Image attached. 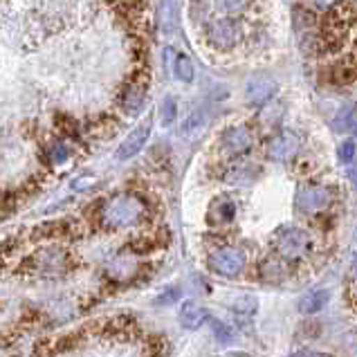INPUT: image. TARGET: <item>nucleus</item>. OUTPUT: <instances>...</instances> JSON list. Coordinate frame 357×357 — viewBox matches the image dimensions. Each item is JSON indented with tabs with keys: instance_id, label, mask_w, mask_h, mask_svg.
Wrapping results in <instances>:
<instances>
[{
	"instance_id": "1",
	"label": "nucleus",
	"mask_w": 357,
	"mask_h": 357,
	"mask_svg": "<svg viewBox=\"0 0 357 357\" xmlns=\"http://www.w3.org/2000/svg\"><path fill=\"white\" fill-rule=\"evenodd\" d=\"M146 202L135 193H115L101 205L99 218L108 229H128L139 225L146 216Z\"/></svg>"
},
{
	"instance_id": "2",
	"label": "nucleus",
	"mask_w": 357,
	"mask_h": 357,
	"mask_svg": "<svg viewBox=\"0 0 357 357\" xmlns=\"http://www.w3.org/2000/svg\"><path fill=\"white\" fill-rule=\"evenodd\" d=\"M274 252L277 257H281L283 261H301L310 254L312 250V236L310 231H305L303 227H294L288 225L277 231V236L272 241Z\"/></svg>"
},
{
	"instance_id": "3",
	"label": "nucleus",
	"mask_w": 357,
	"mask_h": 357,
	"mask_svg": "<svg viewBox=\"0 0 357 357\" xmlns=\"http://www.w3.org/2000/svg\"><path fill=\"white\" fill-rule=\"evenodd\" d=\"M335 200V191L326 185H303L294 193V209H297L301 216H319L326 209L333 205Z\"/></svg>"
},
{
	"instance_id": "4",
	"label": "nucleus",
	"mask_w": 357,
	"mask_h": 357,
	"mask_svg": "<svg viewBox=\"0 0 357 357\" xmlns=\"http://www.w3.org/2000/svg\"><path fill=\"white\" fill-rule=\"evenodd\" d=\"M245 265H248V254L241 248H234V245H222V248L211 250L207 257V268L222 279L238 277L245 270Z\"/></svg>"
},
{
	"instance_id": "5",
	"label": "nucleus",
	"mask_w": 357,
	"mask_h": 357,
	"mask_svg": "<svg viewBox=\"0 0 357 357\" xmlns=\"http://www.w3.org/2000/svg\"><path fill=\"white\" fill-rule=\"evenodd\" d=\"M301 151V139L297 132L292 130H279L274 132V135L268 139V144H265V155L272 162H292L294 158L299 155Z\"/></svg>"
},
{
	"instance_id": "6",
	"label": "nucleus",
	"mask_w": 357,
	"mask_h": 357,
	"mask_svg": "<svg viewBox=\"0 0 357 357\" xmlns=\"http://www.w3.org/2000/svg\"><path fill=\"white\" fill-rule=\"evenodd\" d=\"M243 36V29L234 18H218L207 25V40L216 50H231Z\"/></svg>"
},
{
	"instance_id": "7",
	"label": "nucleus",
	"mask_w": 357,
	"mask_h": 357,
	"mask_svg": "<svg viewBox=\"0 0 357 357\" xmlns=\"http://www.w3.org/2000/svg\"><path fill=\"white\" fill-rule=\"evenodd\" d=\"M254 149V135L248 126H231L220 135V151L225 158H243Z\"/></svg>"
},
{
	"instance_id": "8",
	"label": "nucleus",
	"mask_w": 357,
	"mask_h": 357,
	"mask_svg": "<svg viewBox=\"0 0 357 357\" xmlns=\"http://www.w3.org/2000/svg\"><path fill=\"white\" fill-rule=\"evenodd\" d=\"M277 90H279V86H277V81H274L272 77L257 75V77L250 79L248 88H245V99H248V104L252 108H263L274 99Z\"/></svg>"
},
{
	"instance_id": "9",
	"label": "nucleus",
	"mask_w": 357,
	"mask_h": 357,
	"mask_svg": "<svg viewBox=\"0 0 357 357\" xmlns=\"http://www.w3.org/2000/svg\"><path fill=\"white\" fill-rule=\"evenodd\" d=\"M151 137V121H144V124H139L137 128H132L130 130V135L121 142L119 149H117V160H130V158H135L137 153L146 146V142Z\"/></svg>"
},
{
	"instance_id": "10",
	"label": "nucleus",
	"mask_w": 357,
	"mask_h": 357,
	"mask_svg": "<svg viewBox=\"0 0 357 357\" xmlns=\"http://www.w3.org/2000/svg\"><path fill=\"white\" fill-rule=\"evenodd\" d=\"M178 319L187 331H196L207 321V310L202 308V305H198L196 301H185L180 305Z\"/></svg>"
},
{
	"instance_id": "11",
	"label": "nucleus",
	"mask_w": 357,
	"mask_h": 357,
	"mask_svg": "<svg viewBox=\"0 0 357 357\" xmlns=\"http://www.w3.org/2000/svg\"><path fill=\"white\" fill-rule=\"evenodd\" d=\"M328 301H331L328 290H310L299 299V312L301 314H317L319 310L326 308Z\"/></svg>"
},
{
	"instance_id": "12",
	"label": "nucleus",
	"mask_w": 357,
	"mask_h": 357,
	"mask_svg": "<svg viewBox=\"0 0 357 357\" xmlns=\"http://www.w3.org/2000/svg\"><path fill=\"white\" fill-rule=\"evenodd\" d=\"M261 279L270 281V283H279L288 277V268H285V261L281 257H270L261 261Z\"/></svg>"
},
{
	"instance_id": "13",
	"label": "nucleus",
	"mask_w": 357,
	"mask_h": 357,
	"mask_svg": "<svg viewBox=\"0 0 357 357\" xmlns=\"http://www.w3.org/2000/svg\"><path fill=\"white\" fill-rule=\"evenodd\" d=\"M211 222H231L236 218V202L231 198H216L209 207Z\"/></svg>"
},
{
	"instance_id": "14",
	"label": "nucleus",
	"mask_w": 357,
	"mask_h": 357,
	"mask_svg": "<svg viewBox=\"0 0 357 357\" xmlns=\"http://www.w3.org/2000/svg\"><path fill=\"white\" fill-rule=\"evenodd\" d=\"M135 272H137V261L132 259L130 254H119V257L110 263V268H108V274L113 279H117V281H126Z\"/></svg>"
},
{
	"instance_id": "15",
	"label": "nucleus",
	"mask_w": 357,
	"mask_h": 357,
	"mask_svg": "<svg viewBox=\"0 0 357 357\" xmlns=\"http://www.w3.org/2000/svg\"><path fill=\"white\" fill-rule=\"evenodd\" d=\"M158 18H160V27L162 32L173 34L178 29V5L176 0H162V5L158 9Z\"/></svg>"
},
{
	"instance_id": "16",
	"label": "nucleus",
	"mask_w": 357,
	"mask_h": 357,
	"mask_svg": "<svg viewBox=\"0 0 357 357\" xmlns=\"http://www.w3.org/2000/svg\"><path fill=\"white\" fill-rule=\"evenodd\" d=\"M257 308H259V301L250 297V294H245V297H238L231 305V312L234 317L238 319V324H250V319L257 314Z\"/></svg>"
},
{
	"instance_id": "17",
	"label": "nucleus",
	"mask_w": 357,
	"mask_h": 357,
	"mask_svg": "<svg viewBox=\"0 0 357 357\" xmlns=\"http://www.w3.org/2000/svg\"><path fill=\"white\" fill-rule=\"evenodd\" d=\"M205 124H207V110L196 106L187 115V119L182 121V135H185V137L196 135V132H200L202 128H205Z\"/></svg>"
},
{
	"instance_id": "18",
	"label": "nucleus",
	"mask_w": 357,
	"mask_h": 357,
	"mask_svg": "<svg viewBox=\"0 0 357 357\" xmlns=\"http://www.w3.org/2000/svg\"><path fill=\"white\" fill-rule=\"evenodd\" d=\"M173 75H176L182 84H191L196 79V68H193L191 59L187 54H176L173 59Z\"/></svg>"
},
{
	"instance_id": "19",
	"label": "nucleus",
	"mask_w": 357,
	"mask_h": 357,
	"mask_svg": "<svg viewBox=\"0 0 357 357\" xmlns=\"http://www.w3.org/2000/svg\"><path fill=\"white\" fill-rule=\"evenodd\" d=\"M66 261V254L61 250H45V252H38V265L40 270H50V272H59V268L63 265Z\"/></svg>"
},
{
	"instance_id": "20",
	"label": "nucleus",
	"mask_w": 357,
	"mask_h": 357,
	"mask_svg": "<svg viewBox=\"0 0 357 357\" xmlns=\"http://www.w3.org/2000/svg\"><path fill=\"white\" fill-rule=\"evenodd\" d=\"M144 99H146L144 88H142V86H130L124 93V108H126V113H137V110L144 106Z\"/></svg>"
},
{
	"instance_id": "21",
	"label": "nucleus",
	"mask_w": 357,
	"mask_h": 357,
	"mask_svg": "<svg viewBox=\"0 0 357 357\" xmlns=\"http://www.w3.org/2000/svg\"><path fill=\"white\" fill-rule=\"evenodd\" d=\"M335 128L342 132H357V108H344L342 113L335 117Z\"/></svg>"
},
{
	"instance_id": "22",
	"label": "nucleus",
	"mask_w": 357,
	"mask_h": 357,
	"mask_svg": "<svg viewBox=\"0 0 357 357\" xmlns=\"http://www.w3.org/2000/svg\"><path fill=\"white\" fill-rule=\"evenodd\" d=\"M213 3H216L218 12L225 16H236L245 12V7H248V0H213Z\"/></svg>"
},
{
	"instance_id": "23",
	"label": "nucleus",
	"mask_w": 357,
	"mask_h": 357,
	"mask_svg": "<svg viewBox=\"0 0 357 357\" xmlns=\"http://www.w3.org/2000/svg\"><path fill=\"white\" fill-rule=\"evenodd\" d=\"M211 324V333H213V337H216L220 344H229L234 340V331L229 328L227 324H222L218 319H209Z\"/></svg>"
},
{
	"instance_id": "24",
	"label": "nucleus",
	"mask_w": 357,
	"mask_h": 357,
	"mask_svg": "<svg viewBox=\"0 0 357 357\" xmlns=\"http://www.w3.org/2000/svg\"><path fill=\"white\" fill-rule=\"evenodd\" d=\"M337 158H340L342 162H346V165H351V162L357 158V142H355L353 137H349V139H344V142H342L340 149H337Z\"/></svg>"
},
{
	"instance_id": "25",
	"label": "nucleus",
	"mask_w": 357,
	"mask_h": 357,
	"mask_svg": "<svg viewBox=\"0 0 357 357\" xmlns=\"http://www.w3.org/2000/svg\"><path fill=\"white\" fill-rule=\"evenodd\" d=\"M176 115H178L176 99H173V97H165V101H162V124L171 126L173 121H176Z\"/></svg>"
},
{
	"instance_id": "26",
	"label": "nucleus",
	"mask_w": 357,
	"mask_h": 357,
	"mask_svg": "<svg viewBox=\"0 0 357 357\" xmlns=\"http://www.w3.org/2000/svg\"><path fill=\"white\" fill-rule=\"evenodd\" d=\"M68 158H70V151L66 144H54L52 151H50V160H52L54 165H63Z\"/></svg>"
},
{
	"instance_id": "27",
	"label": "nucleus",
	"mask_w": 357,
	"mask_h": 357,
	"mask_svg": "<svg viewBox=\"0 0 357 357\" xmlns=\"http://www.w3.org/2000/svg\"><path fill=\"white\" fill-rule=\"evenodd\" d=\"M305 3H308L312 9H317V12H328V9H333L340 0H305Z\"/></svg>"
},
{
	"instance_id": "28",
	"label": "nucleus",
	"mask_w": 357,
	"mask_h": 357,
	"mask_svg": "<svg viewBox=\"0 0 357 357\" xmlns=\"http://www.w3.org/2000/svg\"><path fill=\"white\" fill-rule=\"evenodd\" d=\"M349 180H351L353 189L357 191V160H353L351 167H349Z\"/></svg>"
},
{
	"instance_id": "29",
	"label": "nucleus",
	"mask_w": 357,
	"mask_h": 357,
	"mask_svg": "<svg viewBox=\"0 0 357 357\" xmlns=\"http://www.w3.org/2000/svg\"><path fill=\"white\" fill-rule=\"evenodd\" d=\"M294 355H321L319 351H297Z\"/></svg>"
},
{
	"instance_id": "30",
	"label": "nucleus",
	"mask_w": 357,
	"mask_h": 357,
	"mask_svg": "<svg viewBox=\"0 0 357 357\" xmlns=\"http://www.w3.org/2000/svg\"><path fill=\"white\" fill-rule=\"evenodd\" d=\"M355 108H357V106H355Z\"/></svg>"
}]
</instances>
